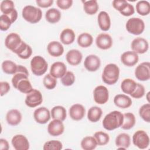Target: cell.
<instances>
[{
  "label": "cell",
  "instance_id": "7402d4cb",
  "mask_svg": "<svg viewBox=\"0 0 150 150\" xmlns=\"http://www.w3.org/2000/svg\"><path fill=\"white\" fill-rule=\"evenodd\" d=\"M97 21L99 28L103 31H107L111 27V19L108 13L105 11H101L98 15Z\"/></svg>",
  "mask_w": 150,
  "mask_h": 150
},
{
  "label": "cell",
  "instance_id": "ac0fdd59",
  "mask_svg": "<svg viewBox=\"0 0 150 150\" xmlns=\"http://www.w3.org/2000/svg\"><path fill=\"white\" fill-rule=\"evenodd\" d=\"M70 118L75 121L82 120L86 114L84 107L80 104H75L72 105L69 110Z\"/></svg>",
  "mask_w": 150,
  "mask_h": 150
},
{
  "label": "cell",
  "instance_id": "f907efd6",
  "mask_svg": "<svg viewBox=\"0 0 150 150\" xmlns=\"http://www.w3.org/2000/svg\"><path fill=\"white\" fill-rule=\"evenodd\" d=\"M0 90L1 96H3L6 94L10 90V85L7 81L0 82Z\"/></svg>",
  "mask_w": 150,
  "mask_h": 150
},
{
  "label": "cell",
  "instance_id": "9c48e42d",
  "mask_svg": "<svg viewBox=\"0 0 150 150\" xmlns=\"http://www.w3.org/2000/svg\"><path fill=\"white\" fill-rule=\"evenodd\" d=\"M42 101V94L40 91L36 89H33L30 93L28 94L25 100L26 105L30 108H34L40 105Z\"/></svg>",
  "mask_w": 150,
  "mask_h": 150
},
{
  "label": "cell",
  "instance_id": "4316f807",
  "mask_svg": "<svg viewBox=\"0 0 150 150\" xmlns=\"http://www.w3.org/2000/svg\"><path fill=\"white\" fill-rule=\"evenodd\" d=\"M75 37V33L72 29L66 28L60 33V40L63 44L68 45L71 44L74 41Z\"/></svg>",
  "mask_w": 150,
  "mask_h": 150
},
{
  "label": "cell",
  "instance_id": "60d3db41",
  "mask_svg": "<svg viewBox=\"0 0 150 150\" xmlns=\"http://www.w3.org/2000/svg\"><path fill=\"white\" fill-rule=\"evenodd\" d=\"M139 115L145 122H150V104H143L139 109Z\"/></svg>",
  "mask_w": 150,
  "mask_h": 150
},
{
  "label": "cell",
  "instance_id": "b9f144b4",
  "mask_svg": "<svg viewBox=\"0 0 150 150\" xmlns=\"http://www.w3.org/2000/svg\"><path fill=\"white\" fill-rule=\"evenodd\" d=\"M63 148L62 143L57 140H50L46 142L43 149V150H60Z\"/></svg>",
  "mask_w": 150,
  "mask_h": 150
},
{
  "label": "cell",
  "instance_id": "74e56055",
  "mask_svg": "<svg viewBox=\"0 0 150 150\" xmlns=\"http://www.w3.org/2000/svg\"><path fill=\"white\" fill-rule=\"evenodd\" d=\"M1 11L4 15H10L16 11L15 4L12 1L4 0L2 1L0 5Z\"/></svg>",
  "mask_w": 150,
  "mask_h": 150
},
{
  "label": "cell",
  "instance_id": "44dd1931",
  "mask_svg": "<svg viewBox=\"0 0 150 150\" xmlns=\"http://www.w3.org/2000/svg\"><path fill=\"white\" fill-rule=\"evenodd\" d=\"M49 54L53 57H59L64 53V47L61 43L57 41H52L47 46Z\"/></svg>",
  "mask_w": 150,
  "mask_h": 150
},
{
  "label": "cell",
  "instance_id": "484cf974",
  "mask_svg": "<svg viewBox=\"0 0 150 150\" xmlns=\"http://www.w3.org/2000/svg\"><path fill=\"white\" fill-rule=\"evenodd\" d=\"M15 54L18 55L19 57L22 59H27L30 57L32 54V47L26 44L24 41H22L19 47L15 51Z\"/></svg>",
  "mask_w": 150,
  "mask_h": 150
},
{
  "label": "cell",
  "instance_id": "7a4b0ae2",
  "mask_svg": "<svg viewBox=\"0 0 150 150\" xmlns=\"http://www.w3.org/2000/svg\"><path fill=\"white\" fill-rule=\"evenodd\" d=\"M120 77V68L114 63L107 64L102 73V80L103 82L108 85L116 83Z\"/></svg>",
  "mask_w": 150,
  "mask_h": 150
},
{
  "label": "cell",
  "instance_id": "f5cc1de1",
  "mask_svg": "<svg viewBox=\"0 0 150 150\" xmlns=\"http://www.w3.org/2000/svg\"><path fill=\"white\" fill-rule=\"evenodd\" d=\"M9 148V145L8 142L4 139H0V149L1 150H8Z\"/></svg>",
  "mask_w": 150,
  "mask_h": 150
},
{
  "label": "cell",
  "instance_id": "5b68a950",
  "mask_svg": "<svg viewBox=\"0 0 150 150\" xmlns=\"http://www.w3.org/2000/svg\"><path fill=\"white\" fill-rule=\"evenodd\" d=\"M127 30L134 35H141L145 29V23L142 19L139 18H129L125 24Z\"/></svg>",
  "mask_w": 150,
  "mask_h": 150
},
{
  "label": "cell",
  "instance_id": "7c38bea8",
  "mask_svg": "<svg viewBox=\"0 0 150 150\" xmlns=\"http://www.w3.org/2000/svg\"><path fill=\"white\" fill-rule=\"evenodd\" d=\"M33 117L38 123L45 124L50 120L51 114L47 108L45 107H40L35 110L33 112Z\"/></svg>",
  "mask_w": 150,
  "mask_h": 150
},
{
  "label": "cell",
  "instance_id": "c3c4849f",
  "mask_svg": "<svg viewBox=\"0 0 150 150\" xmlns=\"http://www.w3.org/2000/svg\"><path fill=\"white\" fill-rule=\"evenodd\" d=\"M56 4L57 6L63 10L69 9L73 4L72 0H57Z\"/></svg>",
  "mask_w": 150,
  "mask_h": 150
},
{
  "label": "cell",
  "instance_id": "4dcf8cb0",
  "mask_svg": "<svg viewBox=\"0 0 150 150\" xmlns=\"http://www.w3.org/2000/svg\"><path fill=\"white\" fill-rule=\"evenodd\" d=\"M124 119L121 128L125 130H128L133 128L135 124L136 120L134 114L131 112H126L123 114Z\"/></svg>",
  "mask_w": 150,
  "mask_h": 150
},
{
  "label": "cell",
  "instance_id": "e575fe53",
  "mask_svg": "<svg viewBox=\"0 0 150 150\" xmlns=\"http://www.w3.org/2000/svg\"><path fill=\"white\" fill-rule=\"evenodd\" d=\"M80 145L84 150H93L96 148L97 143L94 137L87 136L82 139Z\"/></svg>",
  "mask_w": 150,
  "mask_h": 150
},
{
  "label": "cell",
  "instance_id": "30bf717a",
  "mask_svg": "<svg viewBox=\"0 0 150 150\" xmlns=\"http://www.w3.org/2000/svg\"><path fill=\"white\" fill-rule=\"evenodd\" d=\"M20 36L16 33H11L8 34L5 40V45L12 52L15 51L19 47L22 42Z\"/></svg>",
  "mask_w": 150,
  "mask_h": 150
},
{
  "label": "cell",
  "instance_id": "681fc988",
  "mask_svg": "<svg viewBox=\"0 0 150 150\" xmlns=\"http://www.w3.org/2000/svg\"><path fill=\"white\" fill-rule=\"evenodd\" d=\"M135 12V9L132 5L128 3L126 7L124 8V10L120 12V13L125 16H129L133 15Z\"/></svg>",
  "mask_w": 150,
  "mask_h": 150
},
{
  "label": "cell",
  "instance_id": "836d02e7",
  "mask_svg": "<svg viewBox=\"0 0 150 150\" xmlns=\"http://www.w3.org/2000/svg\"><path fill=\"white\" fill-rule=\"evenodd\" d=\"M77 43L81 47H88L90 46L93 42V38L88 33L84 32L79 35L77 38Z\"/></svg>",
  "mask_w": 150,
  "mask_h": 150
},
{
  "label": "cell",
  "instance_id": "ba28073f",
  "mask_svg": "<svg viewBox=\"0 0 150 150\" xmlns=\"http://www.w3.org/2000/svg\"><path fill=\"white\" fill-rule=\"evenodd\" d=\"M94 101L98 104H104L109 98V92L105 86L100 85L97 86L93 91Z\"/></svg>",
  "mask_w": 150,
  "mask_h": 150
},
{
  "label": "cell",
  "instance_id": "7bdbcfd3",
  "mask_svg": "<svg viewBox=\"0 0 150 150\" xmlns=\"http://www.w3.org/2000/svg\"><path fill=\"white\" fill-rule=\"evenodd\" d=\"M43 84L44 86L48 90L54 88L57 84V80L50 74H47L43 78Z\"/></svg>",
  "mask_w": 150,
  "mask_h": 150
},
{
  "label": "cell",
  "instance_id": "277c9868",
  "mask_svg": "<svg viewBox=\"0 0 150 150\" xmlns=\"http://www.w3.org/2000/svg\"><path fill=\"white\" fill-rule=\"evenodd\" d=\"M48 68L46 60L40 56H34L30 61L31 71L35 76H40L44 74Z\"/></svg>",
  "mask_w": 150,
  "mask_h": 150
},
{
  "label": "cell",
  "instance_id": "ab89813d",
  "mask_svg": "<svg viewBox=\"0 0 150 150\" xmlns=\"http://www.w3.org/2000/svg\"><path fill=\"white\" fill-rule=\"evenodd\" d=\"M94 137L97 141V145L100 146H103L107 144L110 141L109 135L103 131H97L95 132Z\"/></svg>",
  "mask_w": 150,
  "mask_h": 150
},
{
  "label": "cell",
  "instance_id": "f6af8a7d",
  "mask_svg": "<svg viewBox=\"0 0 150 150\" xmlns=\"http://www.w3.org/2000/svg\"><path fill=\"white\" fill-rule=\"evenodd\" d=\"M13 23L11 19L6 15L2 14L0 16V29L2 31H6Z\"/></svg>",
  "mask_w": 150,
  "mask_h": 150
},
{
  "label": "cell",
  "instance_id": "e0dca14e",
  "mask_svg": "<svg viewBox=\"0 0 150 150\" xmlns=\"http://www.w3.org/2000/svg\"><path fill=\"white\" fill-rule=\"evenodd\" d=\"M121 62L126 66L131 67L135 65L139 60L138 55L134 51H127L121 56Z\"/></svg>",
  "mask_w": 150,
  "mask_h": 150
},
{
  "label": "cell",
  "instance_id": "816d5d0a",
  "mask_svg": "<svg viewBox=\"0 0 150 150\" xmlns=\"http://www.w3.org/2000/svg\"><path fill=\"white\" fill-rule=\"evenodd\" d=\"M36 3L40 8H46L50 7L53 3V0H36Z\"/></svg>",
  "mask_w": 150,
  "mask_h": 150
},
{
  "label": "cell",
  "instance_id": "3957f363",
  "mask_svg": "<svg viewBox=\"0 0 150 150\" xmlns=\"http://www.w3.org/2000/svg\"><path fill=\"white\" fill-rule=\"evenodd\" d=\"M22 15L26 21L30 23H36L42 19V11L34 6L26 5L22 9Z\"/></svg>",
  "mask_w": 150,
  "mask_h": 150
},
{
  "label": "cell",
  "instance_id": "83f0119b",
  "mask_svg": "<svg viewBox=\"0 0 150 150\" xmlns=\"http://www.w3.org/2000/svg\"><path fill=\"white\" fill-rule=\"evenodd\" d=\"M50 114L53 120H59L62 121H64L67 117L66 108L61 105H56L53 107L51 110Z\"/></svg>",
  "mask_w": 150,
  "mask_h": 150
},
{
  "label": "cell",
  "instance_id": "4fadbf2b",
  "mask_svg": "<svg viewBox=\"0 0 150 150\" xmlns=\"http://www.w3.org/2000/svg\"><path fill=\"white\" fill-rule=\"evenodd\" d=\"M11 143L16 150H28L29 148V142L27 138L22 134L14 135L11 140Z\"/></svg>",
  "mask_w": 150,
  "mask_h": 150
},
{
  "label": "cell",
  "instance_id": "f35d334b",
  "mask_svg": "<svg viewBox=\"0 0 150 150\" xmlns=\"http://www.w3.org/2000/svg\"><path fill=\"white\" fill-rule=\"evenodd\" d=\"M16 89L24 94H29L33 90L28 78L23 79L19 81Z\"/></svg>",
  "mask_w": 150,
  "mask_h": 150
},
{
  "label": "cell",
  "instance_id": "d6a6232c",
  "mask_svg": "<svg viewBox=\"0 0 150 150\" xmlns=\"http://www.w3.org/2000/svg\"><path fill=\"white\" fill-rule=\"evenodd\" d=\"M99 8V5L96 0L84 1L83 4V9L85 12L90 15L96 14Z\"/></svg>",
  "mask_w": 150,
  "mask_h": 150
},
{
  "label": "cell",
  "instance_id": "ee69618b",
  "mask_svg": "<svg viewBox=\"0 0 150 150\" xmlns=\"http://www.w3.org/2000/svg\"><path fill=\"white\" fill-rule=\"evenodd\" d=\"M75 76L72 71H66V74L61 78V82L64 86H70L75 81Z\"/></svg>",
  "mask_w": 150,
  "mask_h": 150
},
{
  "label": "cell",
  "instance_id": "f546056e",
  "mask_svg": "<svg viewBox=\"0 0 150 150\" xmlns=\"http://www.w3.org/2000/svg\"><path fill=\"white\" fill-rule=\"evenodd\" d=\"M61 16L62 15L60 11L54 8L48 9L45 14L46 20L50 23H56L58 22L61 19Z\"/></svg>",
  "mask_w": 150,
  "mask_h": 150
},
{
  "label": "cell",
  "instance_id": "5bb4252c",
  "mask_svg": "<svg viewBox=\"0 0 150 150\" xmlns=\"http://www.w3.org/2000/svg\"><path fill=\"white\" fill-rule=\"evenodd\" d=\"M101 61L98 56L95 54L87 56L84 62V66L87 70L91 72L97 71L100 67Z\"/></svg>",
  "mask_w": 150,
  "mask_h": 150
},
{
  "label": "cell",
  "instance_id": "cb8c5ba5",
  "mask_svg": "<svg viewBox=\"0 0 150 150\" xmlns=\"http://www.w3.org/2000/svg\"><path fill=\"white\" fill-rule=\"evenodd\" d=\"M131 98L123 94H119L116 95L114 98V104L121 108H127L132 105Z\"/></svg>",
  "mask_w": 150,
  "mask_h": 150
},
{
  "label": "cell",
  "instance_id": "52a82bcc",
  "mask_svg": "<svg viewBox=\"0 0 150 150\" xmlns=\"http://www.w3.org/2000/svg\"><path fill=\"white\" fill-rule=\"evenodd\" d=\"M135 76L140 81H147L150 79V63L144 62L140 63L135 70Z\"/></svg>",
  "mask_w": 150,
  "mask_h": 150
},
{
  "label": "cell",
  "instance_id": "8d00e7d4",
  "mask_svg": "<svg viewBox=\"0 0 150 150\" xmlns=\"http://www.w3.org/2000/svg\"><path fill=\"white\" fill-rule=\"evenodd\" d=\"M18 65L11 60H4L2 63V69L6 74H14L16 73Z\"/></svg>",
  "mask_w": 150,
  "mask_h": 150
},
{
  "label": "cell",
  "instance_id": "8fae6325",
  "mask_svg": "<svg viewBox=\"0 0 150 150\" xmlns=\"http://www.w3.org/2000/svg\"><path fill=\"white\" fill-rule=\"evenodd\" d=\"M131 47L132 51L137 54H144L148 51L149 44L145 39L138 37L132 41Z\"/></svg>",
  "mask_w": 150,
  "mask_h": 150
},
{
  "label": "cell",
  "instance_id": "7dc6e473",
  "mask_svg": "<svg viewBox=\"0 0 150 150\" xmlns=\"http://www.w3.org/2000/svg\"><path fill=\"white\" fill-rule=\"evenodd\" d=\"M128 3V2L125 0H114L112 1V4L114 8L120 12L124 9Z\"/></svg>",
  "mask_w": 150,
  "mask_h": 150
},
{
  "label": "cell",
  "instance_id": "6da1fadb",
  "mask_svg": "<svg viewBox=\"0 0 150 150\" xmlns=\"http://www.w3.org/2000/svg\"><path fill=\"white\" fill-rule=\"evenodd\" d=\"M123 114L119 111H113L107 114L103 120V127L108 131H112L121 127L123 122Z\"/></svg>",
  "mask_w": 150,
  "mask_h": 150
},
{
  "label": "cell",
  "instance_id": "d4e9b609",
  "mask_svg": "<svg viewBox=\"0 0 150 150\" xmlns=\"http://www.w3.org/2000/svg\"><path fill=\"white\" fill-rule=\"evenodd\" d=\"M115 143L119 149H126L131 144V138L127 133H121L115 138Z\"/></svg>",
  "mask_w": 150,
  "mask_h": 150
},
{
  "label": "cell",
  "instance_id": "d590c367",
  "mask_svg": "<svg viewBox=\"0 0 150 150\" xmlns=\"http://www.w3.org/2000/svg\"><path fill=\"white\" fill-rule=\"evenodd\" d=\"M136 11L141 16L148 15L150 13V4L147 1H139L136 4Z\"/></svg>",
  "mask_w": 150,
  "mask_h": 150
},
{
  "label": "cell",
  "instance_id": "8992f818",
  "mask_svg": "<svg viewBox=\"0 0 150 150\" xmlns=\"http://www.w3.org/2000/svg\"><path fill=\"white\" fill-rule=\"evenodd\" d=\"M132 142L139 149H144L149 145V137L145 131L138 130L132 136Z\"/></svg>",
  "mask_w": 150,
  "mask_h": 150
},
{
  "label": "cell",
  "instance_id": "bcb514c9",
  "mask_svg": "<svg viewBox=\"0 0 150 150\" xmlns=\"http://www.w3.org/2000/svg\"><path fill=\"white\" fill-rule=\"evenodd\" d=\"M145 89L144 86L140 83H137L136 88L134 91L130 96L132 98L138 99V98H142L145 95Z\"/></svg>",
  "mask_w": 150,
  "mask_h": 150
},
{
  "label": "cell",
  "instance_id": "1f68e13d",
  "mask_svg": "<svg viewBox=\"0 0 150 150\" xmlns=\"http://www.w3.org/2000/svg\"><path fill=\"white\" fill-rule=\"evenodd\" d=\"M102 109L97 106H93L89 108L87 112V118L92 122L98 121L102 115Z\"/></svg>",
  "mask_w": 150,
  "mask_h": 150
},
{
  "label": "cell",
  "instance_id": "d6986e66",
  "mask_svg": "<svg viewBox=\"0 0 150 150\" xmlns=\"http://www.w3.org/2000/svg\"><path fill=\"white\" fill-rule=\"evenodd\" d=\"M67 71V67L61 62H56L50 66V74L56 79L62 78Z\"/></svg>",
  "mask_w": 150,
  "mask_h": 150
},
{
  "label": "cell",
  "instance_id": "f1b7e54d",
  "mask_svg": "<svg viewBox=\"0 0 150 150\" xmlns=\"http://www.w3.org/2000/svg\"><path fill=\"white\" fill-rule=\"evenodd\" d=\"M137 83L131 79H125L121 83V88L123 93L131 95L135 90Z\"/></svg>",
  "mask_w": 150,
  "mask_h": 150
},
{
  "label": "cell",
  "instance_id": "2e32d148",
  "mask_svg": "<svg viewBox=\"0 0 150 150\" xmlns=\"http://www.w3.org/2000/svg\"><path fill=\"white\" fill-rule=\"evenodd\" d=\"M97 46L102 50H107L111 47L112 45V39L107 33H100L96 39Z\"/></svg>",
  "mask_w": 150,
  "mask_h": 150
},
{
  "label": "cell",
  "instance_id": "9a60e30c",
  "mask_svg": "<svg viewBox=\"0 0 150 150\" xmlns=\"http://www.w3.org/2000/svg\"><path fill=\"white\" fill-rule=\"evenodd\" d=\"M64 131V124L62 121L59 120H52L47 125V132L53 137H57L62 135Z\"/></svg>",
  "mask_w": 150,
  "mask_h": 150
},
{
  "label": "cell",
  "instance_id": "ffe728a7",
  "mask_svg": "<svg viewBox=\"0 0 150 150\" xmlns=\"http://www.w3.org/2000/svg\"><path fill=\"white\" fill-rule=\"evenodd\" d=\"M83 59L82 53L77 49H71L68 51L66 55V59L67 63L72 66L79 64Z\"/></svg>",
  "mask_w": 150,
  "mask_h": 150
},
{
  "label": "cell",
  "instance_id": "603a6c76",
  "mask_svg": "<svg viewBox=\"0 0 150 150\" xmlns=\"http://www.w3.org/2000/svg\"><path fill=\"white\" fill-rule=\"evenodd\" d=\"M22 114L21 112L16 109H12L8 111L6 115V120L8 124L16 126L18 125L22 120Z\"/></svg>",
  "mask_w": 150,
  "mask_h": 150
}]
</instances>
